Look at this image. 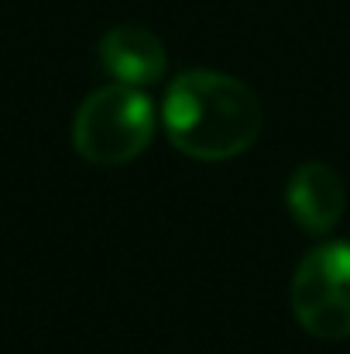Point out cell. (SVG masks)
<instances>
[{
    "label": "cell",
    "instance_id": "2",
    "mask_svg": "<svg viewBox=\"0 0 350 354\" xmlns=\"http://www.w3.org/2000/svg\"><path fill=\"white\" fill-rule=\"evenodd\" d=\"M158 114L148 93L137 86H104L90 93L72 118V148L90 165H127L155 138Z\"/></svg>",
    "mask_w": 350,
    "mask_h": 354
},
{
    "label": "cell",
    "instance_id": "4",
    "mask_svg": "<svg viewBox=\"0 0 350 354\" xmlns=\"http://www.w3.org/2000/svg\"><path fill=\"white\" fill-rule=\"evenodd\" d=\"M285 207L306 234L323 237L340 224L347 210V186L333 165L302 162L285 186Z\"/></svg>",
    "mask_w": 350,
    "mask_h": 354
},
{
    "label": "cell",
    "instance_id": "3",
    "mask_svg": "<svg viewBox=\"0 0 350 354\" xmlns=\"http://www.w3.org/2000/svg\"><path fill=\"white\" fill-rule=\"evenodd\" d=\"M292 313L320 341L350 337V244L327 241L313 248L292 275Z\"/></svg>",
    "mask_w": 350,
    "mask_h": 354
},
{
    "label": "cell",
    "instance_id": "1",
    "mask_svg": "<svg viewBox=\"0 0 350 354\" xmlns=\"http://www.w3.org/2000/svg\"><path fill=\"white\" fill-rule=\"evenodd\" d=\"M264 124L261 100L247 83L217 69H189L175 76L162 100L168 141L196 162H231L244 155Z\"/></svg>",
    "mask_w": 350,
    "mask_h": 354
},
{
    "label": "cell",
    "instance_id": "5",
    "mask_svg": "<svg viewBox=\"0 0 350 354\" xmlns=\"http://www.w3.org/2000/svg\"><path fill=\"white\" fill-rule=\"evenodd\" d=\"M100 62L124 86H148L165 76V45L144 24H117L100 38Z\"/></svg>",
    "mask_w": 350,
    "mask_h": 354
}]
</instances>
